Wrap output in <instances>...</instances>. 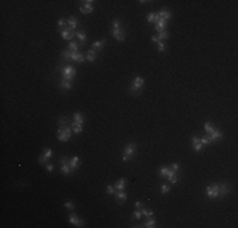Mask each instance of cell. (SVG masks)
Here are the masks:
<instances>
[{
	"label": "cell",
	"instance_id": "6da1fadb",
	"mask_svg": "<svg viewBox=\"0 0 238 228\" xmlns=\"http://www.w3.org/2000/svg\"><path fill=\"white\" fill-rule=\"evenodd\" d=\"M137 150H138V147H137L136 143L134 142H129L128 145L124 147V151H123V156H122L123 161L127 162V161L132 160L133 157H134V155H136Z\"/></svg>",
	"mask_w": 238,
	"mask_h": 228
},
{
	"label": "cell",
	"instance_id": "7a4b0ae2",
	"mask_svg": "<svg viewBox=\"0 0 238 228\" xmlns=\"http://www.w3.org/2000/svg\"><path fill=\"white\" fill-rule=\"evenodd\" d=\"M57 138L62 142H66L71 138V128L69 126H61L57 129Z\"/></svg>",
	"mask_w": 238,
	"mask_h": 228
},
{
	"label": "cell",
	"instance_id": "3957f363",
	"mask_svg": "<svg viewBox=\"0 0 238 228\" xmlns=\"http://www.w3.org/2000/svg\"><path fill=\"white\" fill-rule=\"evenodd\" d=\"M62 72V79L63 80H67V81H72L76 76V70L73 66H66V67L61 69Z\"/></svg>",
	"mask_w": 238,
	"mask_h": 228
},
{
	"label": "cell",
	"instance_id": "277c9868",
	"mask_svg": "<svg viewBox=\"0 0 238 228\" xmlns=\"http://www.w3.org/2000/svg\"><path fill=\"white\" fill-rule=\"evenodd\" d=\"M206 198L209 199L219 198V185L218 184H212V185L206 186Z\"/></svg>",
	"mask_w": 238,
	"mask_h": 228
},
{
	"label": "cell",
	"instance_id": "5b68a950",
	"mask_svg": "<svg viewBox=\"0 0 238 228\" xmlns=\"http://www.w3.org/2000/svg\"><path fill=\"white\" fill-rule=\"evenodd\" d=\"M218 185H219V196L220 198H224L232 192V186H230V184L228 181L220 183V184H218Z\"/></svg>",
	"mask_w": 238,
	"mask_h": 228
},
{
	"label": "cell",
	"instance_id": "8992f818",
	"mask_svg": "<svg viewBox=\"0 0 238 228\" xmlns=\"http://www.w3.org/2000/svg\"><path fill=\"white\" fill-rule=\"evenodd\" d=\"M93 0H86V1H81V5H80V12L82 14H90L94 10L93 6Z\"/></svg>",
	"mask_w": 238,
	"mask_h": 228
},
{
	"label": "cell",
	"instance_id": "52a82bcc",
	"mask_svg": "<svg viewBox=\"0 0 238 228\" xmlns=\"http://www.w3.org/2000/svg\"><path fill=\"white\" fill-rule=\"evenodd\" d=\"M61 172L65 175H70L72 172V169L70 167V162L67 157H62L61 159Z\"/></svg>",
	"mask_w": 238,
	"mask_h": 228
},
{
	"label": "cell",
	"instance_id": "ba28073f",
	"mask_svg": "<svg viewBox=\"0 0 238 228\" xmlns=\"http://www.w3.org/2000/svg\"><path fill=\"white\" fill-rule=\"evenodd\" d=\"M110 33H112V36L117 39V41H119V42H123V41L126 39V32H124V29H123V28L112 29V31H110Z\"/></svg>",
	"mask_w": 238,
	"mask_h": 228
},
{
	"label": "cell",
	"instance_id": "9c48e42d",
	"mask_svg": "<svg viewBox=\"0 0 238 228\" xmlns=\"http://www.w3.org/2000/svg\"><path fill=\"white\" fill-rule=\"evenodd\" d=\"M75 36H76V32L71 31L69 27H66V28H63L62 31H61V37H62L63 39H66V41H71V39H72Z\"/></svg>",
	"mask_w": 238,
	"mask_h": 228
},
{
	"label": "cell",
	"instance_id": "30bf717a",
	"mask_svg": "<svg viewBox=\"0 0 238 228\" xmlns=\"http://www.w3.org/2000/svg\"><path fill=\"white\" fill-rule=\"evenodd\" d=\"M114 195H115V200H117V203H118L119 205L124 203L127 200V198H128V194H127L124 190H117Z\"/></svg>",
	"mask_w": 238,
	"mask_h": 228
},
{
	"label": "cell",
	"instance_id": "8fae6325",
	"mask_svg": "<svg viewBox=\"0 0 238 228\" xmlns=\"http://www.w3.org/2000/svg\"><path fill=\"white\" fill-rule=\"evenodd\" d=\"M69 222L76 227H84V220L80 219L76 214H71V216L69 217Z\"/></svg>",
	"mask_w": 238,
	"mask_h": 228
},
{
	"label": "cell",
	"instance_id": "7c38bea8",
	"mask_svg": "<svg viewBox=\"0 0 238 228\" xmlns=\"http://www.w3.org/2000/svg\"><path fill=\"white\" fill-rule=\"evenodd\" d=\"M209 136V139H210V143H213V142H217L218 139H222L223 138V133L220 132V130H218V129H214L210 135H208Z\"/></svg>",
	"mask_w": 238,
	"mask_h": 228
},
{
	"label": "cell",
	"instance_id": "4fadbf2b",
	"mask_svg": "<svg viewBox=\"0 0 238 228\" xmlns=\"http://www.w3.org/2000/svg\"><path fill=\"white\" fill-rule=\"evenodd\" d=\"M130 84H132V85L134 86V88H136L137 90H139V91H141V89H142V88H143V85H145V79L141 78V76H137V78H136L134 80H133V81L130 82Z\"/></svg>",
	"mask_w": 238,
	"mask_h": 228
},
{
	"label": "cell",
	"instance_id": "5bb4252c",
	"mask_svg": "<svg viewBox=\"0 0 238 228\" xmlns=\"http://www.w3.org/2000/svg\"><path fill=\"white\" fill-rule=\"evenodd\" d=\"M191 142H193V147H194V150L196 151V152H200V151L203 150V143H202V141H200V138H198V137L194 136L193 138H191Z\"/></svg>",
	"mask_w": 238,
	"mask_h": 228
},
{
	"label": "cell",
	"instance_id": "9a60e30c",
	"mask_svg": "<svg viewBox=\"0 0 238 228\" xmlns=\"http://www.w3.org/2000/svg\"><path fill=\"white\" fill-rule=\"evenodd\" d=\"M126 186H127V179H124V177H122V179L117 180V181L114 183L115 190H124Z\"/></svg>",
	"mask_w": 238,
	"mask_h": 228
},
{
	"label": "cell",
	"instance_id": "2e32d148",
	"mask_svg": "<svg viewBox=\"0 0 238 228\" xmlns=\"http://www.w3.org/2000/svg\"><path fill=\"white\" fill-rule=\"evenodd\" d=\"M70 58L72 60V61H75V62H80V63H82L84 61H85V57H84L82 53H80V52H71V57Z\"/></svg>",
	"mask_w": 238,
	"mask_h": 228
},
{
	"label": "cell",
	"instance_id": "e0dca14e",
	"mask_svg": "<svg viewBox=\"0 0 238 228\" xmlns=\"http://www.w3.org/2000/svg\"><path fill=\"white\" fill-rule=\"evenodd\" d=\"M66 22H67V27L71 31H73V29L79 25V21L76 19V16H70L69 19H66Z\"/></svg>",
	"mask_w": 238,
	"mask_h": 228
},
{
	"label": "cell",
	"instance_id": "ac0fdd59",
	"mask_svg": "<svg viewBox=\"0 0 238 228\" xmlns=\"http://www.w3.org/2000/svg\"><path fill=\"white\" fill-rule=\"evenodd\" d=\"M167 21H165V19H162V18H160V21L156 23V31L161 33V32H163L165 31V28L167 27Z\"/></svg>",
	"mask_w": 238,
	"mask_h": 228
},
{
	"label": "cell",
	"instance_id": "d6986e66",
	"mask_svg": "<svg viewBox=\"0 0 238 228\" xmlns=\"http://www.w3.org/2000/svg\"><path fill=\"white\" fill-rule=\"evenodd\" d=\"M177 174H179V172H175V171H172L170 169L169 175H167V179H169V181L171 184H176L177 181H179V176H177Z\"/></svg>",
	"mask_w": 238,
	"mask_h": 228
},
{
	"label": "cell",
	"instance_id": "ffe728a7",
	"mask_svg": "<svg viewBox=\"0 0 238 228\" xmlns=\"http://www.w3.org/2000/svg\"><path fill=\"white\" fill-rule=\"evenodd\" d=\"M105 42H106L105 38L102 39V41H95V42H94L93 45H91L93 49H94V51H100V49H102L103 47H104V43H105Z\"/></svg>",
	"mask_w": 238,
	"mask_h": 228
},
{
	"label": "cell",
	"instance_id": "44dd1931",
	"mask_svg": "<svg viewBox=\"0 0 238 228\" xmlns=\"http://www.w3.org/2000/svg\"><path fill=\"white\" fill-rule=\"evenodd\" d=\"M79 166H80V159L79 157H72L71 161H70V167L72 169V171L79 169Z\"/></svg>",
	"mask_w": 238,
	"mask_h": 228
},
{
	"label": "cell",
	"instance_id": "7402d4cb",
	"mask_svg": "<svg viewBox=\"0 0 238 228\" xmlns=\"http://www.w3.org/2000/svg\"><path fill=\"white\" fill-rule=\"evenodd\" d=\"M158 16L160 18H162V19H165V21H167V19H170L171 16H172V14H171V12L167 10V9H162V10H160Z\"/></svg>",
	"mask_w": 238,
	"mask_h": 228
},
{
	"label": "cell",
	"instance_id": "603a6c76",
	"mask_svg": "<svg viewBox=\"0 0 238 228\" xmlns=\"http://www.w3.org/2000/svg\"><path fill=\"white\" fill-rule=\"evenodd\" d=\"M158 21H160L158 14H155V13H150V14L147 15V22H148V23H157Z\"/></svg>",
	"mask_w": 238,
	"mask_h": 228
},
{
	"label": "cell",
	"instance_id": "cb8c5ba5",
	"mask_svg": "<svg viewBox=\"0 0 238 228\" xmlns=\"http://www.w3.org/2000/svg\"><path fill=\"white\" fill-rule=\"evenodd\" d=\"M96 57H98V52L94 51V49H89L88 51V55H86V58L89 60V61H95Z\"/></svg>",
	"mask_w": 238,
	"mask_h": 228
},
{
	"label": "cell",
	"instance_id": "d4e9b609",
	"mask_svg": "<svg viewBox=\"0 0 238 228\" xmlns=\"http://www.w3.org/2000/svg\"><path fill=\"white\" fill-rule=\"evenodd\" d=\"M71 127H72L73 132H75L76 135H79V133L82 132V124H80V123H78V122H72Z\"/></svg>",
	"mask_w": 238,
	"mask_h": 228
},
{
	"label": "cell",
	"instance_id": "484cf974",
	"mask_svg": "<svg viewBox=\"0 0 238 228\" xmlns=\"http://www.w3.org/2000/svg\"><path fill=\"white\" fill-rule=\"evenodd\" d=\"M155 224H156V219H155V218H152V217H150V218H147L146 223L143 224L142 227H146V228H153V227H155Z\"/></svg>",
	"mask_w": 238,
	"mask_h": 228
},
{
	"label": "cell",
	"instance_id": "4316f807",
	"mask_svg": "<svg viewBox=\"0 0 238 228\" xmlns=\"http://www.w3.org/2000/svg\"><path fill=\"white\" fill-rule=\"evenodd\" d=\"M73 122H78V123H80V124H84L85 119H84L82 114L79 113V112H76L75 114H73Z\"/></svg>",
	"mask_w": 238,
	"mask_h": 228
},
{
	"label": "cell",
	"instance_id": "83f0119b",
	"mask_svg": "<svg viewBox=\"0 0 238 228\" xmlns=\"http://www.w3.org/2000/svg\"><path fill=\"white\" fill-rule=\"evenodd\" d=\"M60 88H62L65 90H70L72 88V84H71V81H67V80H63L62 79V81L60 82Z\"/></svg>",
	"mask_w": 238,
	"mask_h": 228
},
{
	"label": "cell",
	"instance_id": "f1b7e54d",
	"mask_svg": "<svg viewBox=\"0 0 238 228\" xmlns=\"http://www.w3.org/2000/svg\"><path fill=\"white\" fill-rule=\"evenodd\" d=\"M69 51H71V52H79V46H78V43L73 42V41L70 42V43H69Z\"/></svg>",
	"mask_w": 238,
	"mask_h": 228
},
{
	"label": "cell",
	"instance_id": "f546056e",
	"mask_svg": "<svg viewBox=\"0 0 238 228\" xmlns=\"http://www.w3.org/2000/svg\"><path fill=\"white\" fill-rule=\"evenodd\" d=\"M141 212H142V216H145L146 218H150L153 216V212L151 209H147V208H141Z\"/></svg>",
	"mask_w": 238,
	"mask_h": 228
},
{
	"label": "cell",
	"instance_id": "4dcf8cb0",
	"mask_svg": "<svg viewBox=\"0 0 238 228\" xmlns=\"http://www.w3.org/2000/svg\"><path fill=\"white\" fill-rule=\"evenodd\" d=\"M76 37H78V38H79V41L81 42V43H84V42L86 41V34H85V33H84L82 31L76 32Z\"/></svg>",
	"mask_w": 238,
	"mask_h": 228
},
{
	"label": "cell",
	"instance_id": "1f68e13d",
	"mask_svg": "<svg viewBox=\"0 0 238 228\" xmlns=\"http://www.w3.org/2000/svg\"><path fill=\"white\" fill-rule=\"evenodd\" d=\"M204 128H205V132L208 133V135H210V133L214 130V127H213V124L210 122H206L205 124H204Z\"/></svg>",
	"mask_w": 238,
	"mask_h": 228
},
{
	"label": "cell",
	"instance_id": "d6a6232c",
	"mask_svg": "<svg viewBox=\"0 0 238 228\" xmlns=\"http://www.w3.org/2000/svg\"><path fill=\"white\" fill-rule=\"evenodd\" d=\"M169 171H170V167L163 166L162 169L160 170V177H167V175H169Z\"/></svg>",
	"mask_w": 238,
	"mask_h": 228
},
{
	"label": "cell",
	"instance_id": "836d02e7",
	"mask_svg": "<svg viewBox=\"0 0 238 228\" xmlns=\"http://www.w3.org/2000/svg\"><path fill=\"white\" fill-rule=\"evenodd\" d=\"M62 58L65 60V61H69V60H71L70 57H71V51H69V49H63L62 51Z\"/></svg>",
	"mask_w": 238,
	"mask_h": 228
},
{
	"label": "cell",
	"instance_id": "e575fe53",
	"mask_svg": "<svg viewBox=\"0 0 238 228\" xmlns=\"http://www.w3.org/2000/svg\"><path fill=\"white\" fill-rule=\"evenodd\" d=\"M169 32H167V31H163V32H161V33H158V36H157V37H158V42H161V41H163V39H167V38H169Z\"/></svg>",
	"mask_w": 238,
	"mask_h": 228
},
{
	"label": "cell",
	"instance_id": "d590c367",
	"mask_svg": "<svg viewBox=\"0 0 238 228\" xmlns=\"http://www.w3.org/2000/svg\"><path fill=\"white\" fill-rule=\"evenodd\" d=\"M58 123L61 126H67V124H70V119L67 117H61V118L58 119Z\"/></svg>",
	"mask_w": 238,
	"mask_h": 228
},
{
	"label": "cell",
	"instance_id": "8d00e7d4",
	"mask_svg": "<svg viewBox=\"0 0 238 228\" xmlns=\"http://www.w3.org/2000/svg\"><path fill=\"white\" fill-rule=\"evenodd\" d=\"M112 25H113V29H119V28H122V22L119 19H114Z\"/></svg>",
	"mask_w": 238,
	"mask_h": 228
},
{
	"label": "cell",
	"instance_id": "74e56055",
	"mask_svg": "<svg viewBox=\"0 0 238 228\" xmlns=\"http://www.w3.org/2000/svg\"><path fill=\"white\" fill-rule=\"evenodd\" d=\"M115 187H114V185H106V193H108V195H114L115 194Z\"/></svg>",
	"mask_w": 238,
	"mask_h": 228
},
{
	"label": "cell",
	"instance_id": "f35d334b",
	"mask_svg": "<svg viewBox=\"0 0 238 228\" xmlns=\"http://www.w3.org/2000/svg\"><path fill=\"white\" fill-rule=\"evenodd\" d=\"M43 156H45L47 160L51 159V157H52V150L51 148H46L45 151H43Z\"/></svg>",
	"mask_w": 238,
	"mask_h": 228
},
{
	"label": "cell",
	"instance_id": "ab89813d",
	"mask_svg": "<svg viewBox=\"0 0 238 228\" xmlns=\"http://www.w3.org/2000/svg\"><path fill=\"white\" fill-rule=\"evenodd\" d=\"M132 218H133V219H137V220H139L141 218H142V212H141L139 209H137L136 212L133 213V217H132Z\"/></svg>",
	"mask_w": 238,
	"mask_h": 228
},
{
	"label": "cell",
	"instance_id": "60d3db41",
	"mask_svg": "<svg viewBox=\"0 0 238 228\" xmlns=\"http://www.w3.org/2000/svg\"><path fill=\"white\" fill-rule=\"evenodd\" d=\"M170 190H171V187H170V185H167V184H163L162 187H161V193H162V194L169 193Z\"/></svg>",
	"mask_w": 238,
	"mask_h": 228
},
{
	"label": "cell",
	"instance_id": "b9f144b4",
	"mask_svg": "<svg viewBox=\"0 0 238 228\" xmlns=\"http://www.w3.org/2000/svg\"><path fill=\"white\" fill-rule=\"evenodd\" d=\"M200 141H202V143H203V146H206V145H210V139H209V136H204L203 137V138L202 139H200Z\"/></svg>",
	"mask_w": 238,
	"mask_h": 228
},
{
	"label": "cell",
	"instance_id": "7bdbcfd3",
	"mask_svg": "<svg viewBox=\"0 0 238 228\" xmlns=\"http://www.w3.org/2000/svg\"><path fill=\"white\" fill-rule=\"evenodd\" d=\"M57 25H58L60 28H61V27H65V28H66V27H67V22H66V19L61 18L58 22H57Z\"/></svg>",
	"mask_w": 238,
	"mask_h": 228
},
{
	"label": "cell",
	"instance_id": "ee69618b",
	"mask_svg": "<svg viewBox=\"0 0 238 228\" xmlns=\"http://www.w3.org/2000/svg\"><path fill=\"white\" fill-rule=\"evenodd\" d=\"M170 169L171 170H172V171H175V172H179V170H180V165H179V163H172V165H171L170 166Z\"/></svg>",
	"mask_w": 238,
	"mask_h": 228
},
{
	"label": "cell",
	"instance_id": "f6af8a7d",
	"mask_svg": "<svg viewBox=\"0 0 238 228\" xmlns=\"http://www.w3.org/2000/svg\"><path fill=\"white\" fill-rule=\"evenodd\" d=\"M38 162L41 163V165H46V163H47V159L42 155V156H39V157H38Z\"/></svg>",
	"mask_w": 238,
	"mask_h": 228
},
{
	"label": "cell",
	"instance_id": "bcb514c9",
	"mask_svg": "<svg viewBox=\"0 0 238 228\" xmlns=\"http://www.w3.org/2000/svg\"><path fill=\"white\" fill-rule=\"evenodd\" d=\"M63 205H65L66 209H73V208H75V205H73L72 202H66L65 204H63Z\"/></svg>",
	"mask_w": 238,
	"mask_h": 228
},
{
	"label": "cell",
	"instance_id": "7dc6e473",
	"mask_svg": "<svg viewBox=\"0 0 238 228\" xmlns=\"http://www.w3.org/2000/svg\"><path fill=\"white\" fill-rule=\"evenodd\" d=\"M157 43H158V45H157V49H158L160 52H163V51H165V45H163L162 42H157Z\"/></svg>",
	"mask_w": 238,
	"mask_h": 228
},
{
	"label": "cell",
	"instance_id": "c3c4849f",
	"mask_svg": "<svg viewBox=\"0 0 238 228\" xmlns=\"http://www.w3.org/2000/svg\"><path fill=\"white\" fill-rule=\"evenodd\" d=\"M45 166H46V170L48 171V172H51V171H53V165H52V163H48V162H47Z\"/></svg>",
	"mask_w": 238,
	"mask_h": 228
},
{
	"label": "cell",
	"instance_id": "681fc988",
	"mask_svg": "<svg viewBox=\"0 0 238 228\" xmlns=\"http://www.w3.org/2000/svg\"><path fill=\"white\" fill-rule=\"evenodd\" d=\"M134 207L137 208V209H141V208H142L143 205H142V203H141V202H136V203H134Z\"/></svg>",
	"mask_w": 238,
	"mask_h": 228
},
{
	"label": "cell",
	"instance_id": "f907efd6",
	"mask_svg": "<svg viewBox=\"0 0 238 228\" xmlns=\"http://www.w3.org/2000/svg\"><path fill=\"white\" fill-rule=\"evenodd\" d=\"M152 41H153V42H158V37H157V36H153V37H152Z\"/></svg>",
	"mask_w": 238,
	"mask_h": 228
}]
</instances>
